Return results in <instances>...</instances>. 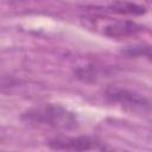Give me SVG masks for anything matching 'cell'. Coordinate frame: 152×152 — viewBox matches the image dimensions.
I'll list each match as a JSON object with an SVG mask.
<instances>
[{
	"mask_svg": "<svg viewBox=\"0 0 152 152\" xmlns=\"http://www.w3.org/2000/svg\"><path fill=\"white\" fill-rule=\"evenodd\" d=\"M82 26L91 32L108 38H127L144 32L145 26L129 19L106 14H88L80 18Z\"/></svg>",
	"mask_w": 152,
	"mask_h": 152,
	"instance_id": "6da1fadb",
	"label": "cell"
},
{
	"mask_svg": "<svg viewBox=\"0 0 152 152\" xmlns=\"http://www.w3.org/2000/svg\"><path fill=\"white\" fill-rule=\"evenodd\" d=\"M24 119L30 124L59 129H72L77 126L76 115L59 104H44L33 108L24 114Z\"/></svg>",
	"mask_w": 152,
	"mask_h": 152,
	"instance_id": "7a4b0ae2",
	"label": "cell"
},
{
	"mask_svg": "<svg viewBox=\"0 0 152 152\" xmlns=\"http://www.w3.org/2000/svg\"><path fill=\"white\" fill-rule=\"evenodd\" d=\"M106 97L112 103L132 113L145 114L150 110V103L142 95L127 89L110 88L106 91Z\"/></svg>",
	"mask_w": 152,
	"mask_h": 152,
	"instance_id": "3957f363",
	"label": "cell"
},
{
	"mask_svg": "<svg viewBox=\"0 0 152 152\" xmlns=\"http://www.w3.org/2000/svg\"><path fill=\"white\" fill-rule=\"evenodd\" d=\"M49 146L53 150L63 151H89V150H104L101 142L90 137H58L49 141Z\"/></svg>",
	"mask_w": 152,
	"mask_h": 152,
	"instance_id": "277c9868",
	"label": "cell"
},
{
	"mask_svg": "<svg viewBox=\"0 0 152 152\" xmlns=\"http://www.w3.org/2000/svg\"><path fill=\"white\" fill-rule=\"evenodd\" d=\"M104 11L119 15H141L146 12V8L137 2L127 0H114L106 7Z\"/></svg>",
	"mask_w": 152,
	"mask_h": 152,
	"instance_id": "5b68a950",
	"label": "cell"
}]
</instances>
